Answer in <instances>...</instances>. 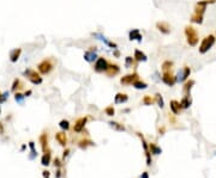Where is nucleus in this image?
<instances>
[{
    "mask_svg": "<svg viewBox=\"0 0 216 178\" xmlns=\"http://www.w3.org/2000/svg\"><path fill=\"white\" fill-rule=\"evenodd\" d=\"M208 5H210L208 2V0H199V1L196 2L195 9H193V13L191 14V17H190L191 23H195V24H198V25L203 24V22H204V13L207 11Z\"/></svg>",
    "mask_w": 216,
    "mask_h": 178,
    "instance_id": "1",
    "label": "nucleus"
},
{
    "mask_svg": "<svg viewBox=\"0 0 216 178\" xmlns=\"http://www.w3.org/2000/svg\"><path fill=\"white\" fill-rule=\"evenodd\" d=\"M184 34L186 37V42L190 47H196L199 42V35L197 29L192 25H186L184 29Z\"/></svg>",
    "mask_w": 216,
    "mask_h": 178,
    "instance_id": "2",
    "label": "nucleus"
},
{
    "mask_svg": "<svg viewBox=\"0 0 216 178\" xmlns=\"http://www.w3.org/2000/svg\"><path fill=\"white\" fill-rule=\"evenodd\" d=\"M215 42H216V36L214 34H209L204 38H202L201 43H199V48H198L199 54H207L214 47Z\"/></svg>",
    "mask_w": 216,
    "mask_h": 178,
    "instance_id": "3",
    "label": "nucleus"
},
{
    "mask_svg": "<svg viewBox=\"0 0 216 178\" xmlns=\"http://www.w3.org/2000/svg\"><path fill=\"white\" fill-rule=\"evenodd\" d=\"M36 67H37V71L40 72V74L47 75V74H49L54 69V67H55V61H54L53 57H47V59H43L41 62H39Z\"/></svg>",
    "mask_w": 216,
    "mask_h": 178,
    "instance_id": "4",
    "label": "nucleus"
},
{
    "mask_svg": "<svg viewBox=\"0 0 216 178\" xmlns=\"http://www.w3.org/2000/svg\"><path fill=\"white\" fill-rule=\"evenodd\" d=\"M23 74L28 78L29 82H32L34 85H40V84H42V82H43V79H42V77H41V74H40V72L36 71V69L27 68L24 72H23Z\"/></svg>",
    "mask_w": 216,
    "mask_h": 178,
    "instance_id": "5",
    "label": "nucleus"
},
{
    "mask_svg": "<svg viewBox=\"0 0 216 178\" xmlns=\"http://www.w3.org/2000/svg\"><path fill=\"white\" fill-rule=\"evenodd\" d=\"M109 62L111 61H108L106 57L99 56L97 60L94 62V67L93 68H94V71L96 73H106L107 69H108V66H109Z\"/></svg>",
    "mask_w": 216,
    "mask_h": 178,
    "instance_id": "6",
    "label": "nucleus"
},
{
    "mask_svg": "<svg viewBox=\"0 0 216 178\" xmlns=\"http://www.w3.org/2000/svg\"><path fill=\"white\" fill-rule=\"evenodd\" d=\"M190 75H191V67L184 66L183 68L176 73V75H175V80H176V82H185L186 80H188Z\"/></svg>",
    "mask_w": 216,
    "mask_h": 178,
    "instance_id": "7",
    "label": "nucleus"
},
{
    "mask_svg": "<svg viewBox=\"0 0 216 178\" xmlns=\"http://www.w3.org/2000/svg\"><path fill=\"white\" fill-rule=\"evenodd\" d=\"M83 57H84V60H85L86 62H89V64H94V62L97 60V57H99L96 47H90V49L85 50V52H84V55H83Z\"/></svg>",
    "mask_w": 216,
    "mask_h": 178,
    "instance_id": "8",
    "label": "nucleus"
},
{
    "mask_svg": "<svg viewBox=\"0 0 216 178\" xmlns=\"http://www.w3.org/2000/svg\"><path fill=\"white\" fill-rule=\"evenodd\" d=\"M138 79H141L139 75H138V73L137 72H132L130 74H126V75L121 77L120 78V84L125 85V86H129V85H132L133 82H136V80H138Z\"/></svg>",
    "mask_w": 216,
    "mask_h": 178,
    "instance_id": "9",
    "label": "nucleus"
},
{
    "mask_svg": "<svg viewBox=\"0 0 216 178\" xmlns=\"http://www.w3.org/2000/svg\"><path fill=\"white\" fill-rule=\"evenodd\" d=\"M91 36L93 37H95L96 40H99V41H101L102 43H104L107 47H109V48H112L113 50L114 49H118V44L116 43H114V42H112V41H109L103 34H101V32H93L91 34Z\"/></svg>",
    "mask_w": 216,
    "mask_h": 178,
    "instance_id": "10",
    "label": "nucleus"
},
{
    "mask_svg": "<svg viewBox=\"0 0 216 178\" xmlns=\"http://www.w3.org/2000/svg\"><path fill=\"white\" fill-rule=\"evenodd\" d=\"M161 80H162L163 84H166V85L169 86V87L174 86V84L176 82V80H175V75L173 74L172 72H162Z\"/></svg>",
    "mask_w": 216,
    "mask_h": 178,
    "instance_id": "11",
    "label": "nucleus"
},
{
    "mask_svg": "<svg viewBox=\"0 0 216 178\" xmlns=\"http://www.w3.org/2000/svg\"><path fill=\"white\" fill-rule=\"evenodd\" d=\"M155 27H156V29H157L161 34H163V35H169V34L172 32V27L169 25V23H167V22H165V20L157 22V23L155 24Z\"/></svg>",
    "mask_w": 216,
    "mask_h": 178,
    "instance_id": "12",
    "label": "nucleus"
},
{
    "mask_svg": "<svg viewBox=\"0 0 216 178\" xmlns=\"http://www.w3.org/2000/svg\"><path fill=\"white\" fill-rule=\"evenodd\" d=\"M119 73H120V66L118 64H115V62H109L108 69H107V72L104 74L107 77H109V78H114Z\"/></svg>",
    "mask_w": 216,
    "mask_h": 178,
    "instance_id": "13",
    "label": "nucleus"
},
{
    "mask_svg": "<svg viewBox=\"0 0 216 178\" xmlns=\"http://www.w3.org/2000/svg\"><path fill=\"white\" fill-rule=\"evenodd\" d=\"M86 122H88V116L79 117V118L76 121L74 125H73V132H76V133H81V132H83V129H84V127H85Z\"/></svg>",
    "mask_w": 216,
    "mask_h": 178,
    "instance_id": "14",
    "label": "nucleus"
},
{
    "mask_svg": "<svg viewBox=\"0 0 216 178\" xmlns=\"http://www.w3.org/2000/svg\"><path fill=\"white\" fill-rule=\"evenodd\" d=\"M129 40H130V41L142 42V40H143V35L141 34L139 29H132V30H130V32H129Z\"/></svg>",
    "mask_w": 216,
    "mask_h": 178,
    "instance_id": "15",
    "label": "nucleus"
},
{
    "mask_svg": "<svg viewBox=\"0 0 216 178\" xmlns=\"http://www.w3.org/2000/svg\"><path fill=\"white\" fill-rule=\"evenodd\" d=\"M40 143H41L43 153L51 151L49 147H48V133H47V132H43L42 134L40 135Z\"/></svg>",
    "mask_w": 216,
    "mask_h": 178,
    "instance_id": "16",
    "label": "nucleus"
},
{
    "mask_svg": "<svg viewBox=\"0 0 216 178\" xmlns=\"http://www.w3.org/2000/svg\"><path fill=\"white\" fill-rule=\"evenodd\" d=\"M55 140L58 141V143L63 147H65L67 145V135L65 132H58L55 134Z\"/></svg>",
    "mask_w": 216,
    "mask_h": 178,
    "instance_id": "17",
    "label": "nucleus"
},
{
    "mask_svg": "<svg viewBox=\"0 0 216 178\" xmlns=\"http://www.w3.org/2000/svg\"><path fill=\"white\" fill-rule=\"evenodd\" d=\"M195 82H196L193 79H188V80H186V82H184V86H183V93H184V96H190L191 90L195 86Z\"/></svg>",
    "mask_w": 216,
    "mask_h": 178,
    "instance_id": "18",
    "label": "nucleus"
},
{
    "mask_svg": "<svg viewBox=\"0 0 216 178\" xmlns=\"http://www.w3.org/2000/svg\"><path fill=\"white\" fill-rule=\"evenodd\" d=\"M133 57H135V60H136L137 62H146V61H148L146 54H145L144 52H142V50H139V49H135Z\"/></svg>",
    "mask_w": 216,
    "mask_h": 178,
    "instance_id": "19",
    "label": "nucleus"
},
{
    "mask_svg": "<svg viewBox=\"0 0 216 178\" xmlns=\"http://www.w3.org/2000/svg\"><path fill=\"white\" fill-rule=\"evenodd\" d=\"M169 108H171V111H172L174 115H179V114L181 112V110H183L180 102H178V100H175V99L171 100V103H169Z\"/></svg>",
    "mask_w": 216,
    "mask_h": 178,
    "instance_id": "20",
    "label": "nucleus"
},
{
    "mask_svg": "<svg viewBox=\"0 0 216 178\" xmlns=\"http://www.w3.org/2000/svg\"><path fill=\"white\" fill-rule=\"evenodd\" d=\"M22 54V48H14L10 52V61L11 62H17L18 59L21 57Z\"/></svg>",
    "mask_w": 216,
    "mask_h": 178,
    "instance_id": "21",
    "label": "nucleus"
},
{
    "mask_svg": "<svg viewBox=\"0 0 216 178\" xmlns=\"http://www.w3.org/2000/svg\"><path fill=\"white\" fill-rule=\"evenodd\" d=\"M127 100H129V96L126 93H123V92H118L114 97L115 104H123V103H126Z\"/></svg>",
    "mask_w": 216,
    "mask_h": 178,
    "instance_id": "22",
    "label": "nucleus"
},
{
    "mask_svg": "<svg viewBox=\"0 0 216 178\" xmlns=\"http://www.w3.org/2000/svg\"><path fill=\"white\" fill-rule=\"evenodd\" d=\"M23 87H24V84L22 82V80L19 79V78H16L12 82V87H11V90L13 91V92H19L21 90H23Z\"/></svg>",
    "mask_w": 216,
    "mask_h": 178,
    "instance_id": "23",
    "label": "nucleus"
},
{
    "mask_svg": "<svg viewBox=\"0 0 216 178\" xmlns=\"http://www.w3.org/2000/svg\"><path fill=\"white\" fill-rule=\"evenodd\" d=\"M173 66H174L173 61H171V60H165L162 62V65H161V71L162 72H172Z\"/></svg>",
    "mask_w": 216,
    "mask_h": 178,
    "instance_id": "24",
    "label": "nucleus"
},
{
    "mask_svg": "<svg viewBox=\"0 0 216 178\" xmlns=\"http://www.w3.org/2000/svg\"><path fill=\"white\" fill-rule=\"evenodd\" d=\"M180 104H181V108L183 109H188L192 104V100H191V97L190 96H184L180 100Z\"/></svg>",
    "mask_w": 216,
    "mask_h": 178,
    "instance_id": "25",
    "label": "nucleus"
},
{
    "mask_svg": "<svg viewBox=\"0 0 216 178\" xmlns=\"http://www.w3.org/2000/svg\"><path fill=\"white\" fill-rule=\"evenodd\" d=\"M137 64H138V62L135 60V57H132V56H126V57H125V67H126V68L136 67Z\"/></svg>",
    "mask_w": 216,
    "mask_h": 178,
    "instance_id": "26",
    "label": "nucleus"
},
{
    "mask_svg": "<svg viewBox=\"0 0 216 178\" xmlns=\"http://www.w3.org/2000/svg\"><path fill=\"white\" fill-rule=\"evenodd\" d=\"M132 86L136 89V90H145V89H148V84L143 80H141V79H138V80H136V82L132 84Z\"/></svg>",
    "mask_w": 216,
    "mask_h": 178,
    "instance_id": "27",
    "label": "nucleus"
},
{
    "mask_svg": "<svg viewBox=\"0 0 216 178\" xmlns=\"http://www.w3.org/2000/svg\"><path fill=\"white\" fill-rule=\"evenodd\" d=\"M95 143L91 141V140H89V139H82V140H79V142H78V146L82 148V150H85L86 147H89V146H94Z\"/></svg>",
    "mask_w": 216,
    "mask_h": 178,
    "instance_id": "28",
    "label": "nucleus"
},
{
    "mask_svg": "<svg viewBox=\"0 0 216 178\" xmlns=\"http://www.w3.org/2000/svg\"><path fill=\"white\" fill-rule=\"evenodd\" d=\"M41 164L43 166H48L51 164V151L44 152V154L42 155V159H41Z\"/></svg>",
    "mask_w": 216,
    "mask_h": 178,
    "instance_id": "29",
    "label": "nucleus"
},
{
    "mask_svg": "<svg viewBox=\"0 0 216 178\" xmlns=\"http://www.w3.org/2000/svg\"><path fill=\"white\" fill-rule=\"evenodd\" d=\"M142 103H143L144 105H153L154 103H155V97L153 98L151 96H149V95H146V96L143 97V99H142Z\"/></svg>",
    "mask_w": 216,
    "mask_h": 178,
    "instance_id": "30",
    "label": "nucleus"
},
{
    "mask_svg": "<svg viewBox=\"0 0 216 178\" xmlns=\"http://www.w3.org/2000/svg\"><path fill=\"white\" fill-rule=\"evenodd\" d=\"M108 124H109L112 128H114V129H116V130H119V132H124V130H125V127H124L121 123H118V122H114V121H111V122H108Z\"/></svg>",
    "mask_w": 216,
    "mask_h": 178,
    "instance_id": "31",
    "label": "nucleus"
},
{
    "mask_svg": "<svg viewBox=\"0 0 216 178\" xmlns=\"http://www.w3.org/2000/svg\"><path fill=\"white\" fill-rule=\"evenodd\" d=\"M154 97H155V102L158 104V107L162 109V108L165 107V100H163V97L161 96V93H158V92L157 93H155V96Z\"/></svg>",
    "mask_w": 216,
    "mask_h": 178,
    "instance_id": "32",
    "label": "nucleus"
},
{
    "mask_svg": "<svg viewBox=\"0 0 216 178\" xmlns=\"http://www.w3.org/2000/svg\"><path fill=\"white\" fill-rule=\"evenodd\" d=\"M149 148H150V152H151L153 154H156V155H157V154H161V153H162V150H161L158 146H156L155 143H153V142L149 145Z\"/></svg>",
    "mask_w": 216,
    "mask_h": 178,
    "instance_id": "33",
    "label": "nucleus"
},
{
    "mask_svg": "<svg viewBox=\"0 0 216 178\" xmlns=\"http://www.w3.org/2000/svg\"><path fill=\"white\" fill-rule=\"evenodd\" d=\"M59 127H60L64 132H66V130L70 129V122H69L67 120H61V121L59 122Z\"/></svg>",
    "mask_w": 216,
    "mask_h": 178,
    "instance_id": "34",
    "label": "nucleus"
},
{
    "mask_svg": "<svg viewBox=\"0 0 216 178\" xmlns=\"http://www.w3.org/2000/svg\"><path fill=\"white\" fill-rule=\"evenodd\" d=\"M24 98H25V96H24V95H22L21 92H16V93H14V99H16V102H17V103H19V104H23Z\"/></svg>",
    "mask_w": 216,
    "mask_h": 178,
    "instance_id": "35",
    "label": "nucleus"
},
{
    "mask_svg": "<svg viewBox=\"0 0 216 178\" xmlns=\"http://www.w3.org/2000/svg\"><path fill=\"white\" fill-rule=\"evenodd\" d=\"M104 114H106L107 116H114L115 110H114V108H113V105H109V107L104 108Z\"/></svg>",
    "mask_w": 216,
    "mask_h": 178,
    "instance_id": "36",
    "label": "nucleus"
},
{
    "mask_svg": "<svg viewBox=\"0 0 216 178\" xmlns=\"http://www.w3.org/2000/svg\"><path fill=\"white\" fill-rule=\"evenodd\" d=\"M42 176H43V178H49V176H51V172L48 171V170H44L42 172Z\"/></svg>",
    "mask_w": 216,
    "mask_h": 178,
    "instance_id": "37",
    "label": "nucleus"
},
{
    "mask_svg": "<svg viewBox=\"0 0 216 178\" xmlns=\"http://www.w3.org/2000/svg\"><path fill=\"white\" fill-rule=\"evenodd\" d=\"M54 166H57V167H60V166H61V162H60L59 158H55V159H54Z\"/></svg>",
    "mask_w": 216,
    "mask_h": 178,
    "instance_id": "38",
    "label": "nucleus"
},
{
    "mask_svg": "<svg viewBox=\"0 0 216 178\" xmlns=\"http://www.w3.org/2000/svg\"><path fill=\"white\" fill-rule=\"evenodd\" d=\"M113 55H114L115 57H119V56H120V52H119L118 49H114V50H113Z\"/></svg>",
    "mask_w": 216,
    "mask_h": 178,
    "instance_id": "39",
    "label": "nucleus"
},
{
    "mask_svg": "<svg viewBox=\"0 0 216 178\" xmlns=\"http://www.w3.org/2000/svg\"><path fill=\"white\" fill-rule=\"evenodd\" d=\"M29 147H30L31 151H34V150H35V143H34L32 141H30V142H29Z\"/></svg>",
    "mask_w": 216,
    "mask_h": 178,
    "instance_id": "40",
    "label": "nucleus"
},
{
    "mask_svg": "<svg viewBox=\"0 0 216 178\" xmlns=\"http://www.w3.org/2000/svg\"><path fill=\"white\" fill-rule=\"evenodd\" d=\"M69 153H70V150H69V148H66V150L64 151V154H63V157H64V159H65V158H66L67 155H69Z\"/></svg>",
    "mask_w": 216,
    "mask_h": 178,
    "instance_id": "41",
    "label": "nucleus"
},
{
    "mask_svg": "<svg viewBox=\"0 0 216 178\" xmlns=\"http://www.w3.org/2000/svg\"><path fill=\"white\" fill-rule=\"evenodd\" d=\"M141 177H142V178H149V175H148V172H144V173L142 175V176H141Z\"/></svg>",
    "mask_w": 216,
    "mask_h": 178,
    "instance_id": "42",
    "label": "nucleus"
},
{
    "mask_svg": "<svg viewBox=\"0 0 216 178\" xmlns=\"http://www.w3.org/2000/svg\"><path fill=\"white\" fill-rule=\"evenodd\" d=\"M4 133V125L0 123V134H2Z\"/></svg>",
    "mask_w": 216,
    "mask_h": 178,
    "instance_id": "43",
    "label": "nucleus"
},
{
    "mask_svg": "<svg viewBox=\"0 0 216 178\" xmlns=\"http://www.w3.org/2000/svg\"><path fill=\"white\" fill-rule=\"evenodd\" d=\"M30 95H31V90H28V91L25 92V95H24V96L28 97V96H30Z\"/></svg>",
    "mask_w": 216,
    "mask_h": 178,
    "instance_id": "44",
    "label": "nucleus"
},
{
    "mask_svg": "<svg viewBox=\"0 0 216 178\" xmlns=\"http://www.w3.org/2000/svg\"><path fill=\"white\" fill-rule=\"evenodd\" d=\"M60 176H61V171H60V170H58L57 171V178H60Z\"/></svg>",
    "mask_w": 216,
    "mask_h": 178,
    "instance_id": "45",
    "label": "nucleus"
},
{
    "mask_svg": "<svg viewBox=\"0 0 216 178\" xmlns=\"http://www.w3.org/2000/svg\"><path fill=\"white\" fill-rule=\"evenodd\" d=\"M208 2H209V4H215L216 0H208Z\"/></svg>",
    "mask_w": 216,
    "mask_h": 178,
    "instance_id": "46",
    "label": "nucleus"
},
{
    "mask_svg": "<svg viewBox=\"0 0 216 178\" xmlns=\"http://www.w3.org/2000/svg\"><path fill=\"white\" fill-rule=\"evenodd\" d=\"M1 98H2V93L0 92V102H1Z\"/></svg>",
    "mask_w": 216,
    "mask_h": 178,
    "instance_id": "47",
    "label": "nucleus"
},
{
    "mask_svg": "<svg viewBox=\"0 0 216 178\" xmlns=\"http://www.w3.org/2000/svg\"><path fill=\"white\" fill-rule=\"evenodd\" d=\"M0 112H1V108H0Z\"/></svg>",
    "mask_w": 216,
    "mask_h": 178,
    "instance_id": "48",
    "label": "nucleus"
}]
</instances>
